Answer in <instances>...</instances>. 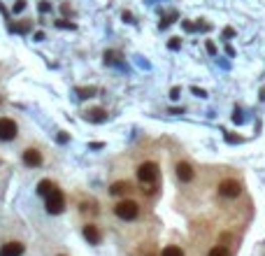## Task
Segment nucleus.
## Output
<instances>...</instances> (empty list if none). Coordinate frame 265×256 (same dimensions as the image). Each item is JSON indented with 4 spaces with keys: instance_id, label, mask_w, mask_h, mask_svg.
<instances>
[{
    "instance_id": "obj_9",
    "label": "nucleus",
    "mask_w": 265,
    "mask_h": 256,
    "mask_svg": "<svg viewBox=\"0 0 265 256\" xmlns=\"http://www.w3.org/2000/svg\"><path fill=\"white\" fill-rule=\"evenodd\" d=\"M84 238L89 240L91 244H98L100 240H103V233H100V228H98V226L86 224V226H84Z\"/></svg>"
},
{
    "instance_id": "obj_13",
    "label": "nucleus",
    "mask_w": 265,
    "mask_h": 256,
    "mask_svg": "<svg viewBox=\"0 0 265 256\" xmlns=\"http://www.w3.org/2000/svg\"><path fill=\"white\" fill-rule=\"evenodd\" d=\"M161 256H184V251L177 247V244H168L165 249H163V254Z\"/></svg>"
},
{
    "instance_id": "obj_8",
    "label": "nucleus",
    "mask_w": 265,
    "mask_h": 256,
    "mask_svg": "<svg viewBox=\"0 0 265 256\" xmlns=\"http://www.w3.org/2000/svg\"><path fill=\"white\" fill-rule=\"evenodd\" d=\"M24 254V244L21 242H5L0 247V256H21Z\"/></svg>"
},
{
    "instance_id": "obj_10",
    "label": "nucleus",
    "mask_w": 265,
    "mask_h": 256,
    "mask_svg": "<svg viewBox=\"0 0 265 256\" xmlns=\"http://www.w3.org/2000/svg\"><path fill=\"white\" fill-rule=\"evenodd\" d=\"M58 189L54 182H49V179H42V182L37 184V194L40 196H49V194H54V191Z\"/></svg>"
},
{
    "instance_id": "obj_6",
    "label": "nucleus",
    "mask_w": 265,
    "mask_h": 256,
    "mask_svg": "<svg viewBox=\"0 0 265 256\" xmlns=\"http://www.w3.org/2000/svg\"><path fill=\"white\" fill-rule=\"evenodd\" d=\"M24 163L28 165V168H37V165H42V154L30 147V149H26V152H24Z\"/></svg>"
},
{
    "instance_id": "obj_5",
    "label": "nucleus",
    "mask_w": 265,
    "mask_h": 256,
    "mask_svg": "<svg viewBox=\"0 0 265 256\" xmlns=\"http://www.w3.org/2000/svg\"><path fill=\"white\" fill-rule=\"evenodd\" d=\"M219 194H221L223 198H237V196L242 194V184L237 182V179H223V182L219 184Z\"/></svg>"
},
{
    "instance_id": "obj_20",
    "label": "nucleus",
    "mask_w": 265,
    "mask_h": 256,
    "mask_svg": "<svg viewBox=\"0 0 265 256\" xmlns=\"http://www.w3.org/2000/svg\"><path fill=\"white\" fill-rule=\"evenodd\" d=\"M170 49H179V40H177V37L172 40V42H170Z\"/></svg>"
},
{
    "instance_id": "obj_11",
    "label": "nucleus",
    "mask_w": 265,
    "mask_h": 256,
    "mask_svg": "<svg viewBox=\"0 0 265 256\" xmlns=\"http://www.w3.org/2000/svg\"><path fill=\"white\" fill-rule=\"evenodd\" d=\"M109 191H112V196H126L128 191H130V184L128 182H114Z\"/></svg>"
},
{
    "instance_id": "obj_16",
    "label": "nucleus",
    "mask_w": 265,
    "mask_h": 256,
    "mask_svg": "<svg viewBox=\"0 0 265 256\" xmlns=\"http://www.w3.org/2000/svg\"><path fill=\"white\" fill-rule=\"evenodd\" d=\"M49 10H51V5H49L47 0H42V3H40V12H49Z\"/></svg>"
},
{
    "instance_id": "obj_15",
    "label": "nucleus",
    "mask_w": 265,
    "mask_h": 256,
    "mask_svg": "<svg viewBox=\"0 0 265 256\" xmlns=\"http://www.w3.org/2000/svg\"><path fill=\"white\" fill-rule=\"evenodd\" d=\"M79 93H82V98H91L96 93V89H79Z\"/></svg>"
},
{
    "instance_id": "obj_14",
    "label": "nucleus",
    "mask_w": 265,
    "mask_h": 256,
    "mask_svg": "<svg viewBox=\"0 0 265 256\" xmlns=\"http://www.w3.org/2000/svg\"><path fill=\"white\" fill-rule=\"evenodd\" d=\"M207 256H230V251L226 249V247H221V244H219V247L210 249V254H207Z\"/></svg>"
},
{
    "instance_id": "obj_7",
    "label": "nucleus",
    "mask_w": 265,
    "mask_h": 256,
    "mask_svg": "<svg viewBox=\"0 0 265 256\" xmlns=\"http://www.w3.org/2000/svg\"><path fill=\"white\" fill-rule=\"evenodd\" d=\"M177 177H179V182H193V177H195L193 165L191 163H177Z\"/></svg>"
},
{
    "instance_id": "obj_4",
    "label": "nucleus",
    "mask_w": 265,
    "mask_h": 256,
    "mask_svg": "<svg viewBox=\"0 0 265 256\" xmlns=\"http://www.w3.org/2000/svg\"><path fill=\"white\" fill-rule=\"evenodd\" d=\"M17 133H19V126L14 123V119H7V116H3V119H0V140L10 142V140H14V138H17Z\"/></svg>"
},
{
    "instance_id": "obj_17",
    "label": "nucleus",
    "mask_w": 265,
    "mask_h": 256,
    "mask_svg": "<svg viewBox=\"0 0 265 256\" xmlns=\"http://www.w3.org/2000/svg\"><path fill=\"white\" fill-rule=\"evenodd\" d=\"M14 31H19V33H26V31H28V24H19V26H14Z\"/></svg>"
},
{
    "instance_id": "obj_2",
    "label": "nucleus",
    "mask_w": 265,
    "mask_h": 256,
    "mask_svg": "<svg viewBox=\"0 0 265 256\" xmlns=\"http://www.w3.org/2000/svg\"><path fill=\"white\" fill-rule=\"evenodd\" d=\"M116 217L123 221H132V219H138V214H140V205L135 201H119L116 203V208H114Z\"/></svg>"
},
{
    "instance_id": "obj_3",
    "label": "nucleus",
    "mask_w": 265,
    "mask_h": 256,
    "mask_svg": "<svg viewBox=\"0 0 265 256\" xmlns=\"http://www.w3.org/2000/svg\"><path fill=\"white\" fill-rule=\"evenodd\" d=\"M63 210H65V196L56 189L54 194L47 196V212L49 214H60Z\"/></svg>"
},
{
    "instance_id": "obj_21",
    "label": "nucleus",
    "mask_w": 265,
    "mask_h": 256,
    "mask_svg": "<svg viewBox=\"0 0 265 256\" xmlns=\"http://www.w3.org/2000/svg\"><path fill=\"white\" fill-rule=\"evenodd\" d=\"M207 51H210V54H214V51H217V47H214L212 42H207Z\"/></svg>"
},
{
    "instance_id": "obj_1",
    "label": "nucleus",
    "mask_w": 265,
    "mask_h": 256,
    "mask_svg": "<svg viewBox=\"0 0 265 256\" xmlns=\"http://www.w3.org/2000/svg\"><path fill=\"white\" fill-rule=\"evenodd\" d=\"M138 177L142 184H149V186H154V184L158 182V177H161V170H158V165L154 163V161H145V163L138 168Z\"/></svg>"
},
{
    "instance_id": "obj_19",
    "label": "nucleus",
    "mask_w": 265,
    "mask_h": 256,
    "mask_svg": "<svg viewBox=\"0 0 265 256\" xmlns=\"http://www.w3.org/2000/svg\"><path fill=\"white\" fill-rule=\"evenodd\" d=\"M58 26H63V28H75V24H68V21H63V19L58 21Z\"/></svg>"
},
{
    "instance_id": "obj_12",
    "label": "nucleus",
    "mask_w": 265,
    "mask_h": 256,
    "mask_svg": "<svg viewBox=\"0 0 265 256\" xmlns=\"http://www.w3.org/2000/svg\"><path fill=\"white\" fill-rule=\"evenodd\" d=\"M86 119L100 123V121H105V119H107V112H105V110H91V112H86Z\"/></svg>"
},
{
    "instance_id": "obj_18",
    "label": "nucleus",
    "mask_w": 265,
    "mask_h": 256,
    "mask_svg": "<svg viewBox=\"0 0 265 256\" xmlns=\"http://www.w3.org/2000/svg\"><path fill=\"white\" fill-rule=\"evenodd\" d=\"M24 7H26V3H24V0H19L17 5H14V12H21V10H24Z\"/></svg>"
}]
</instances>
